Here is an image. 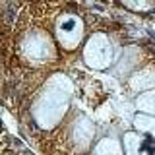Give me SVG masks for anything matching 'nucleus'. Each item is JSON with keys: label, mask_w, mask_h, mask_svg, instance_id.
I'll list each match as a JSON object with an SVG mask.
<instances>
[{"label": "nucleus", "mask_w": 155, "mask_h": 155, "mask_svg": "<svg viewBox=\"0 0 155 155\" xmlns=\"http://www.w3.org/2000/svg\"><path fill=\"white\" fill-rule=\"evenodd\" d=\"M85 58L91 66H105L107 60L110 58V47L107 45L105 37L103 35H97L95 39H91L89 45H87V51H85Z\"/></svg>", "instance_id": "nucleus-1"}, {"label": "nucleus", "mask_w": 155, "mask_h": 155, "mask_svg": "<svg viewBox=\"0 0 155 155\" xmlns=\"http://www.w3.org/2000/svg\"><path fill=\"white\" fill-rule=\"evenodd\" d=\"M97 155H120V151H118V147H116V143L105 140V142L99 145V149H97Z\"/></svg>", "instance_id": "nucleus-2"}, {"label": "nucleus", "mask_w": 155, "mask_h": 155, "mask_svg": "<svg viewBox=\"0 0 155 155\" xmlns=\"http://www.w3.org/2000/svg\"><path fill=\"white\" fill-rule=\"evenodd\" d=\"M147 101H153V107H151V109H153V113H155V93L149 95V97H147Z\"/></svg>", "instance_id": "nucleus-3"}]
</instances>
